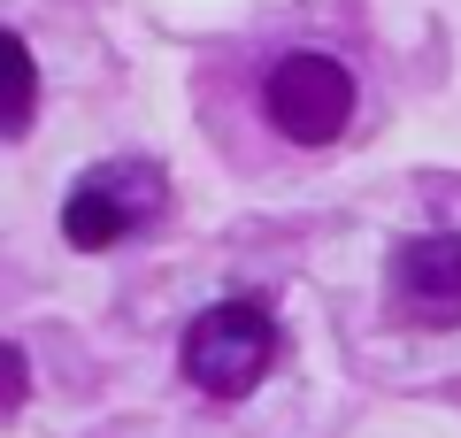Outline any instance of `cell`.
<instances>
[{
  "instance_id": "cell-4",
  "label": "cell",
  "mask_w": 461,
  "mask_h": 438,
  "mask_svg": "<svg viewBox=\"0 0 461 438\" xmlns=\"http://www.w3.org/2000/svg\"><path fill=\"white\" fill-rule=\"evenodd\" d=\"M393 300L415 324H461V231H423L393 254Z\"/></svg>"
},
{
  "instance_id": "cell-1",
  "label": "cell",
  "mask_w": 461,
  "mask_h": 438,
  "mask_svg": "<svg viewBox=\"0 0 461 438\" xmlns=\"http://www.w3.org/2000/svg\"><path fill=\"white\" fill-rule=\"evenodd\" d=\"M277 361V324L254 300H215L185 324V377L208 400H247Z\"/></svg>"
},
{
  "instance_id": "cell-3",
  "label": "cell",
  "mask_w": 461,
  "mask_h": 438,
  "mask_svg": "<svg viewBox=\"0 0 461 438\" xmlns=\"http://www.w3.org/2000/svg\"><path fill=\"white\" fill-rule=\"evenodd\" d=\"M262 108H269V123H277V139L330 146L354 123V78H346V62H330V54H285V62L269 69V85H262Z\"/></svg>"
},
{
  "instance_id": "cell-6",
  "label": "cell",
  "mask_w": 461,
  "mask_h": 438,
  "mask_svg": "<svg viewBox=\"0 0 461 438\" xmlns=\"http://www.w3.org/2000/svg\"><path fill=\"white\" fill-rule=\"evenodd\" d=\"M0 361H8V407H23V354H16V346H8V354H0Z\"/></svg>"
},
{
  "instance_id": "cell-5",
  "label": "cell",
  "mask_w": 461,
  "mask_h": 438,
  "mask_svg": "<svg viewBox=\"0 0 461 438\" xmlns=\"http://www.w3.org/2000/svg\"><path fill=\"white\" fill-rule=\"evenodd\" d=\"M0 54H8V131H23V123H32V93H39V78H32V47L8 32V39H0Z\"/></svg>"
},
{
  "instance_id": "cell-2",
  "label": "cell",
  "mask_w": 461,
  "mask_h": 438,
  "mask_svg": "<svg viewBox=\"0 0 461 438\" xmlns=\"http://www.w3.org/2000/svg\"><path fill=\"white\" fill-rule=\"evenodd\" d=\"M162 200H169V185H162L154 162H139V154L131 162H100V169H85L77 193L62 200V239L77 246V254H100V246L147 231L154 215H162Z\"/></svg>"
}]
</instances>
